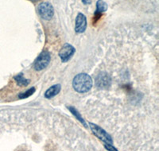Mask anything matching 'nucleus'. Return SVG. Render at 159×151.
Returning <instances> with one entry per match:
<instances>
[{"label": "nucleus", "instance_id": "nucleus-14", "mask_svg": "<svg viewBox=\"0 0 159 151\" xmlns=\"http://www.w3.org/2000/svg\"><path fill=\"white\" fill-rule=\"evenodd\" d=\"M82 2L84 4H89L90 3V0H82Z\"/></svg>", "mask_w": 159, "mask_h": 151}, {"label": "nucleus", "instance_id": "nucleus-10", "mask_svg": "<svg viewBox=\"0 0 159 151\" xmlns=\"http://www.w3.org/2000/svg\"><path fill=\"white\" fill-rule=\"evenodd\" d=\"M15 80L16 81L17 84L20 86H27L30 84V80L25 79L23 76V74L20 73L18 75H17L16 76H15Z\"/></svg>", "mask_w": 159, "mask_h": 151}, {"label": "nucleus", "instance_id": "nucleus-7", "mask_svg": "<svg viewBox=\"0 0 159 151\" xmlns=\"http://www.w3.org/2000/svg\"><path fill=\"white\" fill-rule=\"evenodd\" d=\"M87 28V18L82 13H79L76 18L75 31L77 34H82Z\"/></svg>", "mask_w": 159, "mask_h": 151}, {"label": "nucleus", "instance_id": "nucleus-4", "mask_svg": "<svg viewBox=\"0 0 159 151\" xmlns=\"http://www.w3.org/2000/svg\"><path fill=\"white\" fill-rule=\"evenodd\" d=\"M75 52H76V49H75L74 47L72 46V45H70V44L66 43L63 45V47H62L61 51H60L59 57L62 62L65 63V62L69 61L72 57Z\"/></svg>", "mask_w": 159, "mask_h": 151}, {"label": "nucleus", "instance_id": "nucleus-3", "mask_svg": "<svg viewBox=\"0 0 159 151\" xmlns=\"http://www.w3.org/2000/svg\"><path fill=\"white\" fill-rule=\"evenodd\" d=\"M38 13L43 19L49 20L53 17L54 9L49 2H45L38 6Z\"/></svg>", "mask_w": 159, "mask_h": 151}, {"label": "nucleus", "instance_id": "nucleus-11", "mask_svg": "<svg viewBox=\"0 0 159 151\" xmlns=\"http://www.w3.org/2000/svg\"><path fill=\"white\" fill-rule=\"evenodd\" d=\"M68 109L69 110V112H70L72 114V115H74L75 117H76V119H77L78 120L80 121V122H81L82 124H84V126L85 127H87V125H86V123H85V121L84 120L83 118L81 117V115H80V114L79 112H78L77 110L75 109V108H73V107H72V106L68 107Z\"/></svg>", "mask_w": 159, "mask_h": 151}, {"label": "nucleus", "instance_id": "nucleus-6", "mask_svg": "<svg viewBox=\"0 0 159 151\" xmlns=\"http://www.w3.org/2000/svg\"><path fill=\"white\" fill-rule=\"evenodd\" d=\"M111 80L110 76L106 72H100L96 78V85L99 88L107 89L110 87Z\"/></svg>", "mask_w": 159, "mask_h": 151}, {"label": "nucleus", "instance_id": "nucleus-1", "mask_svg": "<svg viewBox=\"0 0 159 151\" xmlns=\"http://www.w3.org/2000/svg\"><path fill=\"white\" fill-rule=\"evenodd\" d=\"M92 79L86 73H80L76 75L72 81V86L75 91L79 93L88 92L92 87Z\"/></svg>", "mask_w": 159, "mask_h": 151}, {"label": "nucleus", "instance_id": "nucleus-13", "mask_svg": "<svg viewBox=\"0 0 159 151\" xmlns=\"http://www.w3.org/2000/svg\"><path fill=\"white\" fill-rule=\"evenodd\" d=\"M104 146L105 148L107 149L108 151H118L114 146H111V144H108V143H104Z\"/></svg>", "mask_w": 159, "mask_h": 151}, {"label": "nucleus", "instance_id": "nucleus-12", "mask_svg": "<svg viewBox=\"0 0 159 151\" xmlns=\"http://www.w3.org/2000/svg\"><path fill=\"white\" fill-rule=\"evenodd\" d=\"M34 92H35V88H31L30 89L27 90L26 92H23V93L22 94H20V95H18V98H19V99H26V98L30 97V95H32Z\"/></svg>", "mask_w": 159, "mask_h": 151}, {"label": "nucleus", "instance_id": "nucleus-9", "mask_svg": "<svg viewBox=\"0 0 159 151\" xmlns=\"http://www.w3.org/2000/svg\"><path fill=\"white\" fill-rule=\"evenodd\" d=\"M107 10V5L103 0H98L96 3V14H98L99 16H100L102 13L104 12Z\"/></svg>", "mask_w": 159, "mask_h": 151}, {"label": "nucleus", "instance_id": "nucleus-8", "mask_svg": "<svg viewBox=\"0 0 159 151\" xmlns=\"http://www.w3.org/2000/svg\"><path fill=\"white\" fill-rule=\"evenodd\" d=\"M61 89V85H59V84L50 87V88L45 92V97L47 98V99H50V98L54 97L55 95H57L59 93Z\"/></svg>", "mask_w": 159, "mask_h": 151}, {"label": "nucleus", "instance_id": "nucleus-5", "mask_svg": "<svg viewBox=\"0 0 159 151\" xmlns=\"http://www.w3.org/2000/svg\"><path fill=\"white\" fill-rule=\"evenodd\" d=\"M89 126H90L92 132H93V133L95 134V135H96L99 139H101L102 141H103L105 143H108V144L112 143L111 138V136L107 133V132L105 131L104 130H103L102 128L98 126L97 125L93 124V123H92V122L89 123Z\"/></svg>", "mask_w": 159, "mask_h": 151}, {"label": "nucleus", "instance_id": "nucleus-2", "mask_svg": "<svg viewBox=\"0 0 159 151\" xmlns=\"http://www.w3.org/2000/svg\"><path fill=\"white\" fill-rule=\"evenodd\" d=\"M50 54L49 52L44 51L40 54L34 62V68L37 71H42L45 69L50 61Z\"/></svg>", "mask_w": 159, "mask_h": 151}]
</instances>
